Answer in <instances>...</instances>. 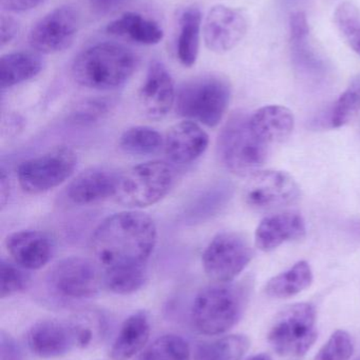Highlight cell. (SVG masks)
<instances>
[{
    "label": "cell",
    "instance_id": "obj_1",
    "mask_svg": "<svg viewBox=\"0 0 360 360\" xmlns=\"http://www.w3.org/2000/svg\"><path fill=\"white\" fill-rule=\"evenodd\" d=\"M158 239L156 222L141 211L120 212L106 218L91 237V252L103 269L147 264Z\"/></svg>",
    "mask_w": 360,
    "mask_h": 360
},
{
    "label": "cell",
    "instance_id": "obj_2",
    "mask_svg": "<svg viewBox=\"0 0 360 360\" xmlns=\"http://www.w3.org/2000/svg\"><path fill=\"white\" fill-rule=\"evenodd\" d=\"M139 58L130 49L116 42H99L74 59L72 76L80 86L92 90H116L135 74Z\"/></svg>",
    "mask_w": 360,
    "mask_h": 360
},
{
    "label": "cell",
    "instance_id": "obj_3",
    "mask_svg": "<svg viewBox=\"0 0 360 360\" xmlns=\"http://www.w3.org/2000/svg\"><path fill=\"white\" fill-rule=\"evenodd\" d=\"M249 300L245 283H213L199 291L192 302L190 317L199 333L223 335L242 319Z\"/></svg>",
    "mask_w": 360,
    "mask_h": 360
},
{
    "label": "cell",
    "instance_id": "obj_4",
    "mask_svg": "<svg viewBox=\"0 0 360 360\" xmlns=\"http://www.w3.org/2000/svg\"><path fill=\"white\" fill-rule=\"evenodd\" d=\"M232 88L228 78L219 74L196 76L177 90L175 109L186 120L216 128L230 105Z\"/></svg>",
    "mask_w": 360,
    "mask_h": 360
},
{
    "label": "cell",
    "instance_id": "obj_5",
    "mask_svg": "<svg viewBox=\"0 0 360 360\" xmlns=\"http://www.w3.org/2000/svg\"><path fill=\"white\" fill-rule=\"evenodd\" d=\"M249 116L245 112H235L218 139V155L222 164L230 172L242 177L259 172L272 150L252 130Z\"/></svg>",
    "mask_w": 360,
    "mask_h": 360
},
{
    "label": "cell",
    "instance_id": "obj_6",
    "mask_svg": "<svg viewBox=\"0 0 360 360\" xmlns=\"http://www.w3.org/2000/svg\"><path fill=\"white\" fill-rule=\"evenodd\" d=\"M175 181V169L168 162H144L120 173L113 198L130 209L150 207L170 192Z\"/></svg>",
    "mask_w": 360,
    "mask_h": 360
},
{
    "label": "cell",
    "instance_id": "obj_7",
    "mask_svg": "<svg viewBox=\"0 0 360 360\" xmlns=\"http://www.w3.org/2000/svg\"><path fill=\"white\" fill-rule=\"evenodd\" d=\"M316 321V309L312 304L300 302L287 307L271 325L268 345L280 356H304L318 338Z\"/></svg>",
    "mask_w": 360,
    "mask_h": 360
},
{
    "label": "cell",
    "instance_id": "obj_8",
    "mask_svg": "<svg viewBox=\"0 0 360 360\" xmlns=\"http://www.w3.org/2000/svg\"><path fill=\"white\" fill-rule=\"evenodd\" d=\"M76 166L77 155L73 150L68 147L53 148L21 162L17 168V179L27 194H42L69 179Z\"/></svg>",
    "mask_w": 360,
    "mask_h": 360
},
{
    "label": "cell",
    "instance_id": "obj_9",
    "mask_svg": "<svg viewBox=\"0 0 360 360\" xmlns=\"http://www.w3.org/2000/svg\"><path fill=\"white\" fill-rule=\"evenodd\" d=\"M254 257V250L244 235L222 232L216 235L202 254L205 274L218 283H232Z\"/></svg>",
    "mask_w": 360,
    "mask_h": 360
},
{
    "label": "cell",
    "instance_id": "obj_10",
    "mask_svg": "<svg viewBox=\"0 0 360 360\" xmlns=\"http://www.w3.org/2000/svg\"><path fill=\"white\" fill-rule=\"evenodd\" d=\"M46 283L56 295L69 300H87L104 288L103 271L80 256L63 258L49 271Z\"/></svg>",
    "mask_w": 360,
    "mask_h": 360
},
{
    "label": "cell",
    "instance_id": "obj_11",
    "mask_svg": "<svg viewBox=\"0 0 360 360\" xmlns=\"http://www.w3.org/2000/svg\"><path fill=\"white\" fill-rule=\"evenodd\" d=\"M80 16L71 4L57 6L32 27L29 44L39 54H54L70 48L80 30Z\"/></svg>",
    "mask_w": 360,
    "mask_h": 360
},
{
    "label": "cell",
    "instance_id": "obj_12",
    "mask_svg": "<svg viewBox=\"0 0 360 360\" xmlns=\"http://www.w3.org/2000/svg\"><path fill=\"white\" fill-rule=\"evenodd\" d=\"M296 180L283 171H259L249 177L245 202L256 210H273L293 205L300 198Z\"/></svg>",
    "mask_w": 360,
    "mask_h": 360
},
{
    "label": "cell",
    "instance_id": "obj_13",
    "mask_svg": "<svg viewBox=\"0 0 360 360\" xmlns=\"http://www.w3.org/2000/svg\"><path fill=\"white\" fill-rule=\"evenodd\" d=\"M247 32V20L243 13L223 4H218L209 10L203 27L205 46L217 54L236 48Z\"/></svg>",
    "mask_w": 360,
    "mask_h": 360
},
{
    "label": "cell",
    "instance_id": "obj_14",
    "mask_svg": "<svg viewBox=\"0 0 360 360\" xmlns=\"http://www.w3.org/2000/svg\"><path fill=\"white\" fill-rule=\"evenodd\" d=\"M177 90L166 65L154 60L148 67L145 80L139 90V107L151 120H161L175 107Z\"/></svg>",
    "mask_w": 360,
    "mask_h": 360
},
{
    "label": "cell",
    "instance_id": "obj_15",
    "mask_svg": "<svg viewBox=\"0 0 360 360\" xmlns=\"http://www.w3.org/2000/svg\"><path fill=\"white\" fill-rule=\"evenodd\" d=\"M27 345L32 353L42 359H56L77 349L75 333L69 319H42L27 333Z\"/></svg>",
    "mask_w": 360,
    "mask_h": 360
},
{
    "label": "cell",
    "instance_id": "obj_16",
    "mask_svg": "<svg viewBox=\"0 0 360 360\" xmlns=\"http://www.w3.org/2000/svg\"><path fill=\"white\" fill-rule=\"evenodd\" d=\"M6 252L12 262L27 271L44 268L54 254V241L48 233L21 230L6 238Z\"/></svg>",
    "mask_w": 360,
    "mask_h": 360
},
{
    "label": "cell",
    "instance_id": "obj_17",
    "mask_svg": "<svg viewBox=\"0 0 360 360\" xmlns=\"http://www.w3.org/2000/svg\"><path fill=\"white\" fill-rule=\"evenodd\" d=\"M309 36L310 25L306 13H293L290 17V44L294 67L306 78L321 80L328 73L327 63L313 48Z\"/></svg>",
    "mask_w": 360,
    "mask_h": 360
},
{
    "label": "cell",
    "instance_id": "obj_18",
    "mask_svg": "<svg viewBox=\"0 0 360 360\" xmlns=\"http://www.w3.org/2000/svg\"><path fill=\"white\" fill-rule=\"evenodd\" d=\"M209 136L198 122L192 120L175 124L164 137V152L173 164L190 165L206 151Z\"/></svg>",
    "mask_w": 360,
    "mask_h": 360
},
{
    "label": "cell",
    "instance_id": "obj_19",
    "mask_svg": "<svg viewBox=\"0 0 360 360\" xmlns=\"http://www.w3.org/2000/svg\"><path fill=\"white\" fill-rule=\"evenodd\" d=\"M120 173L108 167H92L77 175L67 188L72 203L89 205L114 197Z\"/></svg>",
    "mask_w": 360,
    "mask_h": 360
},
{
    "label": "cell",
    "instance_id": "obj_20",
    "mask_svg": "<svg viewBox=\"0 0 360 360\" xmlns=\"http://www.w3.org/2000/svg\"><path fill=\"white\" fill-rule=\"evenodd\" d=\"M306 232V222L300 214H275L260 222L256 230V247L261 251L271 252L287 241L304 238Z\"/></svg>",
    "mask_w": 360,
    "mask_h": 360
},
{
    "label": "cell",
    "instance_id": "obj_21",
    "mask_svg": "<svg viewBox=\"0 0 360 360\" xmlns=\"http://www.w3.org/2000/svg\"><path fill=\"white\" fill-rule=\"evenodd\" d=\"M151 334V321L146 311L129 315L118 330L109 351L112 360H130L145 349Z\"/></svg>",
    "mask_w": 360,
    "mask_h": 360
},
{
    "label": "cell",
    "instance_id": "obj_22",
    "mask_svg": "<svg viewBox=\"0 0 360 360\" xmlns=\"http://www.w3.org/2000/svg\"><path fill=\"white\" fill-rule=\"evenodd\" d=\"M249 124L263 143L273 147L289 139L295 127V117L287 108L268 105L249 116Z\"/></svg>",
    "mask_w": 360,
    "mask_h": 360
},
{
    "label": "cell",
    "instance_id": "obj_23",
    "mask_svg": "<svg viewBox=\"0 0 360 360\" xmlns=\"http://www.w3.org/2000/svg\"><path fill=\"white\" fill-rule=\"evenodd\" d=\"M110 35L126 38L135 44L154 46L164 37V32L156 21L135 12H126L106 27Z\"/></svg>",
    "mask_w": 360,
    "mask_h": 360
},
{
    "label": "cell",
    "instance_id": "obj_24",
    "mask_svg": "<svg viewBox=\"0 0 360 360\" xmlns=\"http://www.w3.org/2000/svg\"><path fill=\"white\" fill-rule=\"evenodd\" d=\"M39 53L19 51L8 53L0 59V88H13L36 77L44 69Z\"/></svg>",
    "mask_w": 360,
    "mask_h": 360
},
{
    "label": "cell",
    "instance_id": "obj_25",
    "mask_svg": "<svg viewBox=\"0 0 360 360\" xmlns=\"http://www.w3.org/2000/svg\"><path fill=\"white\" fill-rule=\"evenodd\" d=\"M232 186L230 182L220 181L205 188L190 203L184 212L187 224H202L220 213L232 197Z\"/></svg>",
    "mask_w": 360,
    "mask_h": 360
},
{
    "label": "cell",
    "instance_id": "obj_26",
    "mask_svg": "<svg viewBox=\"0 0 360 360\" xmlns=\"http://www.w3.org/2000/svg\"><path fill=\"white\" fill-rule=\"evenodd\" d=\"M202 13L198 6H188L180 15L177 56L180 63L192 68L198 59L200 49Z\"/></svg>",
    "mask_w": 360,
    "mask_h": 360
},
{
    "label": "cell",
    "instance_id": "obj_27",
    "mask_svg": "<svg viewBox=\"0 0 360 360\" xmlns=\"http://www.w3.org/2000/svg\"><path fill=\"white\" fill-rule=\"evenodd\" d=\"M312 283V269L308 262L302 260L285 272L271 278L264 292L274 300H287L310 288Z\"/></svg>",
    "mask_w": 360,
    "mask_h": 360
},
{
    "label": "cell",
    "instance_id": "obj_28",
    "mask_svg": "<svg viewBox=\"0 0 360 360\" xmlns=\"http://www.w3.org/2000/svg\"><path fill=\"white\" fill-rule=\"evenodd\" d=\"M251 348V340L243 334L220 336L199 342L192 360H241Z\"/></svg>",
    "mask_w": 360,
    "mask_h": 360
},
{
    "label": "cell",
    "instance_id": "obj_29",
    "mask_svg": "<svg viewBox=\"0 0 360 360\" xmlns=\"http://www.w3.org/2000/svg\"><path fill=\"white\" fill-rule=\"evenodd\" d=\"M104 288L118 295L135 293L148 279L147 264H128L103 269Z\"/></svg>",
    "mask_w": 360,
    "mask_h": 360
},
{
    "label": "cell",
    "instance_id": "obj_30",
    "mask_svg": "<svg viewBox=\"0 0 360 360\" xmlns=\"http://www.w3.org/2000/svg\"><path fill=\"white\" fill-rule=\"evenodd\" d=\"M77 342V349H88L103 342L108 321L99 310H84L69 319Z\"/></svg>",
    "mask_w": 360,
    "mask_h": 360
},
{
    "label": "cell",
    "instance_id": "obj_31",
    "mask_svg": "<svg viewBox=\"0 0 360 360\" xmlns=\"http://www.w3.org/2000/svg\"><path fill=\"white\" fill-rule=\"evenodd\" d=\"M120 147L125 153L131 155H154L164 150V137L150 127H132L120 137Z\"/></svg>",
    "mask_w": 360,
    "mask_h": 360
},
{
    "label": "cell",
    "instance_id": "obj_32",
    "mask_svg": "<svg viewBox=\"0 0 360 360\" xmlns=\"http://www.w3.org/2000/svg\"><path fill=\"white\" fill-rule=\"evenodd\" d=\"M139 360H192V355L185 338L177 334H166L151 342Z\"/></svg>",
    "mask_w": 360,
    "mask_h": 360
},
{
    "label": "cell",
    "instance_id": "obj_33",
    "mask_svg": "<svg viewBox=\"0 0 360 360\" xmlns=\"http://www.w3.org/2000/svg\"><path fill=\"white\" fill-rule=\"evenodd\" d=\"M334 22L342 38L360 56V10L352 2H342L334 13Z\"/></svg>",
    "mask_w": 360,
    "mask_h": 360
},
{
    "label": "cell",
    "instance_id": "obj_34",
    "mask_svg": "<svg viewBox=\"0 0 360 360\" xmlns=\"http://www.w3.org/2000/svg\"><path fill=\"white\" fill-rule=\"evenodd\" d=\"M360 111V79L353 82L346 92L334 103L330 115V127L342 128L351 122Z\"/></svg>",
    "mask_w": 360,
    "mask_h": 360
},
{
    "label": "cell",
    "instance_id": "obj_35",
    "mask_svg": "<svg viewBox=\"0 0 360 360\" xmlns=\"http://www.w3.org/2000/svg\"><path fill=\"white\" fill-rule=\"evenodd\" d=\"M0 297L2 300L21 293L31 283V275L27 270L21 268L12 260H6L4 258H1L0 262Z\"/></svg>",
    "mask_w": 360,
    "mask_h": 360
},
{
    "label": "cell",
    "instance_id": "obj_36",
    "mask_svg": "<svg viewBox=\"0 0 360 360\" xmlns=\"http://www.w3.org/2000/svg\"><path fill=\"white\" fill-rule=\"evenodd\" d=\"M354 353L352 336L345 330H337L319 350L315 360H349Z\"/></svg>",
    "mask_w": 360,
    "mask_h": 360
},
{
    "label": "cell",
    "instance_id": "obj_37",
    "mask_svg": "<svg viewBox=\"0 0 360 360\" xmlns=\"http://www.w3.org/2000/svg\"><path fill=\"white\" fill-rule=\"evenodd\" d=\"M113 105V99L108 97L87 99L78 103L75 111L71 114V120L78 124H93L107 115Z\"/></svg>",
    "mask_w": 360,
    "mask_h": 360
},
{
    "label": "cell",
    "instance_id": "obj_38",
    "mask_svg": "<svg viewBox=\"0 0 360 360\" xmlns=\"http://www.w3.org/2000/svg\"><path fill=\"white\" fill-rule=\"evenodd\" d=\"M0 360H25L23 349L8 332H0Z\"/></svg>",
    "mask_w": 360,
    "mask_h": 360
},
{
    "label": "cell",
    "instance_id": "obj_39",
    "mask_svg": "<svg viewBox=\"0 0 360 360\" xmlns=\"http://www.w3.org/2000/svg\"><path fill=\"white\" fill-rule=\"evenodd\" d=\"M19 32V23L14 17L2 14L0 17V44L1 48L10 44Z\"/></svg>",
    "mask_w": 360,
    "mask_h": 360
},
{
    "label": "cell",
    "instance_id": "obj_40",
    "mask_svg": "<svg viewBox=\"0 0 360 360\" xmlns=\"http://www.w3.org/2000/svg\"><path fill=\"white\" fill-rule=\"evenodd\" d=\"M129 0H89L91 8L99 16H107L124 8Z\"/></svg>",
    "mask_w": 360,
    "mask_h": 360
},
{
    "label": "cell",
    "instance_id": "obj_41",
    "mask_svg": "<svg viewBox=\"0 0 360 360\" xmlns=\"http://www.w3.org/2000/svg\"><path fill=\"white\" fill-rule=\"evenodd\" d=\"M44 0H0V6L6 12H25L37 8Z\"/></svg>",
    "mask_w": 360,
    "mask_h": 360
},
{
    "label": "cell",
    "instance_id": "obj_42",
    "mask_svg": "<svg viewBox=\"0 0 360 360\" xmlns=\"http://www.w3.org/2000/svg\"><path fill=\"white\" fill-rule=\"evenodd\" d=\"M0 195H1V207H4L6 203V199L8 197V177H6V172L2 170L1 172V184H0Z\"/></svg>",
    "mask_w": 360,
    "mask_h": 360
},
{
    "label": "cell",
    "instance_id": "obj_43",
    "mask_svg": "<svg viewBox=\"0 0 360 360\" xmlns=\"http://www.w3.org/2000/svg\"><path fill=\"white\" fill-rule=\"evenodd\" d=\"M247 360H273L272 357L270 355L266 354V353H260V354L253 355V356L249 357Z\"/></svg>",
    "mask_w": 360,
    "mask_h": 360
},
{
    "label": "cell",
    "instance_id": "obj_44",
    "mask_svg": "<svg viewBox=\"0 0 360 360\" xmlns=\"http://www.w3.org/2000/svg\"><path fill=\"white\" fill-rule=\"evenodd\" d=\"M287 4H294V2L299 1V0H285Z\"/></svg>",
    "mask_w": 360,
    "mask_h": 360
},
{
    "label": "cell",
    "instance_id": "obj_45",
    "mask_svg": "<svg viewBox=\"0 0 360 360\" xmlns=\"http://www.w3.org/2000/svg\"><path fill=\"white\" fill-rule=\"evenodd\" d=\"M355 360H360V356H359V357H357V359H355Z\"/></svg>",
    "mask_w": 360,
    "mask_h": 360
}]
</instances>
